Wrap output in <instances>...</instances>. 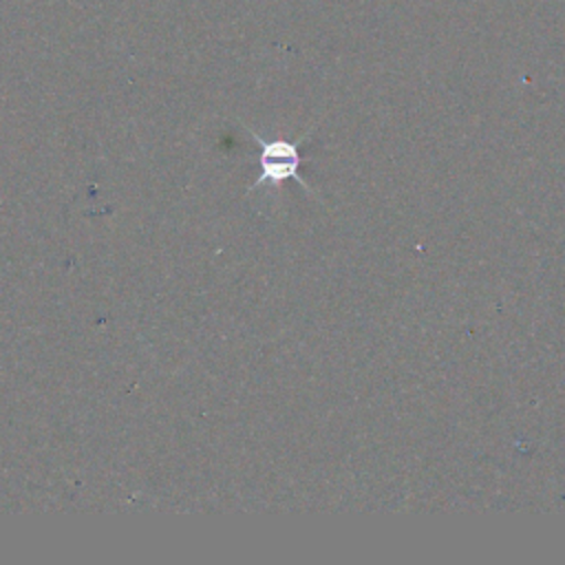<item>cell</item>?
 Wrapping results in <instances>:
<instances>
[{
    "label": "cell",
    "mask_w": 565,
    "mask_h": 565,
    "mask_svg": "<svg viewBox=\"0 0 565 565\" xmlns=\"http://www.w3.org/2000/svg\"><path fill=\"white\" fill-rule=\"evenodd\" d=\"M254 143L258 146V177L256 181L249 185V190L260 188V185H271L278 188L285 181L294 179L298 181L307 192L316 194V190L309 185V181H305L300 177V143L309 137V132H305L300 139L289 141V139H263L260 135H256L254 130H249Z\"/></svg>",
    "instance_id": "obj_1"
}]
</instances>
